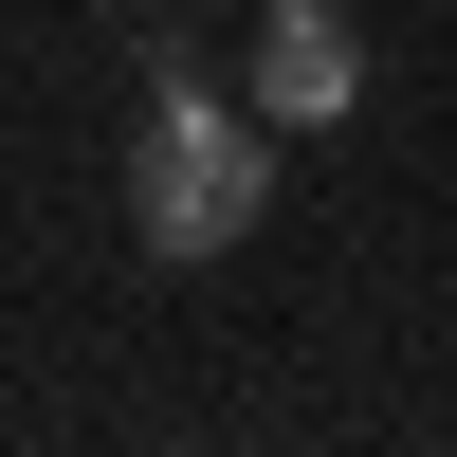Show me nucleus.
<instances>
[{
    "instance_id": "obj_1",
    "label": "nucleus",
    "mask_w": 457,
    "mask_h": 457,
    "mask_svg": "<svg viewBox=\"0 0 457 457\" xmlns=\"http://www.w3.org/2000/svg\"><path fill=\"white\" fill-rule=\"evenodd\" d=\"M256 220H275V129H256V92H146L129 129V238L165 256V275H202V256H238Z\"/></svg>"
},
{
    "instance_id": "obj_2",
    "label": "nucleus",
    "mask_w": 457,
    "mask_h": 457,
    "mask_svg": "<svg viewBox=\"0 0 457 457\" xmlns=\"http://www.w3.org/2000/svg\"><path fill=\"white\" fill-rule=\"evenodd\" d=\"M238 92H256V129H348V110H366V19H348V0H256V73H238Z\"/></svg>"
}]
</instances>
